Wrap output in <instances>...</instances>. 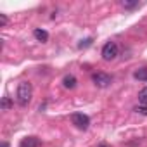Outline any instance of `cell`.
Returning <instances> with one entry per match:
<instances>
[{
	"mask_svg": "<svg viewBox=\"0 0 147 147\" xmlns=\"http://www.w3.org/2000/svg\"><path fill=\"white\" fill-rule=\"evenodd\" d=\"M31 95H33V87H31V83L30 82H23V83H19V87H18V102H19V106H28L30 102H31Z\"/></svg>",
	"mask_w": 147,
	"mask_h": 147,
	"instance_id": "6da1fadb",
	"label": "cell"
},
{
	"mask_svg": "<svg viewBox=\"0 0 147 147\" xmlns=\"http://www.w3.org/2000/svg\"><path fill=\"white\" fill-rule=\"evenodd\" d=\"M118 57V43L116 42H107L102 49V59L104 61H113Z\"/></svg>",
	"mask_w": 147,
	"mask_h": 147,
	"instance_id": "7a4b0ae2",
	"label": "cell"
},
{
	"mask_svg": "<svg viewBox=\"0 0 147 147\" xmlns=\"http://www.w3.org/2000/svg\"><path fill=\"white\" fill-rule=\"evenodd\" d=\"M71 121H73V125H75L76 128H80V130H87L88 125H90V118L87 114H83V113H75V114L71 116Z\"/></svg>",
	"mask_w": 147,
	"mask_h": 147,
	"instance_id": "3957f363",
	"label": "cell"
},
{
	"mask_svg": "<svg viewBox=\"0 0 147 147\" xmlns=\"http://www.w3.org/2000/svg\"><path fill=\"white\" fill-rule=\"evenodd\" d=\"M92 82L97 85V87H100V88H104V87H107V85H111V76L109 75H106V73H95V75L92 76Z\"/></svg>",
	"mask_w": 147,
	"mask_h": 147,
	"instance_id": "277c9868",
	"label": "cell"
},
{
	"mask_svg": "<svg viewBox=\"0 0 147 147\" xmlns=\"http://www.w3.org/2000/svg\"><path fill=\"white\" fill-rule=\"evenodd\" d=\"M40 138H36V137H26V138H23V142L19 144V147H40Z\"/></svg>",
	"mask_w": 147,
	"mask_h": 147,
	"instance_id": "5b68a950",
	"label": "cell"
},
{
	"mask_svg": "<svg viewBox=\"0 0 147 147\" xmlns=\"http://www.w3.org/2000/svg\"><path fill=\"white\" fill-rule=\"evenodd\" d=\"M133 78L138 82H147V67H140L133 73Z\"/></svg>",
	"mask_w": 147,
	"mask_h": 147,
	"instance_id": "8992f818",
	"label": "cell"
},
{
	"mask_svg": "<svg viewBox=\"0 0 147 147\" xmlns=\"http://www.w3.org/2000/svg\"><path fill=\"white\" fill-rule=\"evenodd\" d=\"M62 83H64L66 88H75L76 87V78L73 76V75H66L64 80H62Z\"/></svg>",
	"mask_w": 147,
	"mask_h": 147,
	"instance_id": "52a82bcc",
	"label": "cell"
},
{
	"mask_svg": "<svg viewBox=\"0 0 147 147\" xmlns=\"http://www.w3.org/2000/svg\"><path fill=\"white\" fill-rule=\"evenodd\" d=\"M33 35H35V38L40 40V42H47V40H49V33H47L45 30H40V28H38V30L33 31Z\"/></svg>",
	"mask_w": 147,
	"mask_h": 147,
	"instance_id": "ba28073f",
	"label": "cell"
},
{
	"mask_svg": "<svg viewBox=\"0 0 147 147\" xmlns=\"http://www.w3.org/2000/svg\"><path fill=\"white\" fill-rule=\"evenodd\" d=\"M138 102H140L142 106H147V87L138 92Z\"/></svg>",
	"mask_w": 147,
	"mask_h": 147,
	"instance_id": "9c48e42d",
	"label": "cell"
},
{
	"mask_svg": "<svg viewBox=\"0 0 147 147\" xmlns=\"http://www.w3.org/2000/svg\"><path fill=\"white\" fill-rule=\"evenodd\" d=\"M11 106H12V100H11L9 97H4V99H2V109L7 111V109H11Z\"/></svg>",
	"mask_w": 147,
	"mask_h": 147,
	"instance_id": "30bf717a",
	"label": "cell"
},
{
	"mask_svg": "<svg viewBox=\"0 0 147 147\" xmlns=\"http://www.w3.org/2000/svg\"><path fill=\"white\" fill-rule=\"evenodd\" d=\"M121 5H123L125 9H135V7H138L140 4H138V2H126V0H125V2H121Z\"/></svg>",
	"mask_w": 147,
	"mask_h": 147,
	"instance_id": "8fae6325",
	"label": "cell"
},
{
	"mask_svg": "<svg viewBox=\"0 0 147 147\" xmlns=\"http://www.w3.org/2000/svg\"><path fill=\"white\" fill-rule=\"evenodd\" d=\"M135 111H137V113H140V114H145V116H147V106H140V107H135Z\"/></svg>",
	"mask_w": 147,
	"mask_h": 147,
	"instance_id": "7c38bea8",
	"label": "cell"
},
{
	"mask_svg": "<svg viewBox=\"0 0 147 147\" xmlns=\"http://www.w3.org/2000/svg\"><path fill=\"white\" fill-rule=\"evenodd\" d=\"M90 43H92V38H87V40H83V42H82L78 47H80V49H83V47H88Z\"/></svg>",
	"mask_w": 147,
	"mask_h": 147,
	"instance_id": "4fadbf2b",
	"label": "cell"
},
{
	"mask_svg": "<svg viewBox=\"0 0 147 147\" xmlns=\"http://www.w3.org/2000/svg\"><path fill=\"white\" fill-rule=\"evenodd\" d=\"M0 24H2V26L7 24V16L5 14H0Z\"/></svg>",
	"mask_w": 147,
	"mask_h": 147,
	"instance_id": "5bb4252c",
	"label": "cell"
},
{
	"mask_svg": "<svg viewBox=\"0 0 147 147\" xmlns=\"http://www.w3.org/2000/svg\"><path fill=\"white\" fill-rule=\"evenodd\" d=\"M2 147H9V145H7V142H4V144H2Z\"/></svg>",
	"mask_w": 147,
	"mask_h": 147,
	"instance_id": "9a60e30c",
	"label": "cell"
}]
</instances>
